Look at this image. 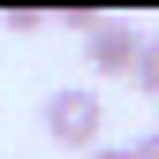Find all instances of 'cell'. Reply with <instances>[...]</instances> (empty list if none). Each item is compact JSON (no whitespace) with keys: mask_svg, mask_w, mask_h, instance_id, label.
Returning a JSON list of instances; mask_svg holds the SVG:
<instances>
[{"mask_svg":"<svg viewBox=\"0 0 159 159\" xmlns=\"http://www.w3.org/2000/svg\"><path fill=\"white\" fill-rule=\"evenodd\" d=\"M98 121H106V98L91 84H61L46 98V136L68 144V152H98Z\"/></svg>","mask_w":159,"mask_h":159,"instance_id":"cell-1","label":"cell"},{"mask_svg":"<svg viewBox=\"0 0 159 159\" xmlns=\"http://www.w3.org/2000/svg\"><path fill=\"white\" fill-rule=\"evenodd\" d=\"M84 53H91V68H98V76H129V84H136V68H144V38H136L129 23L91 30V38H84Z\"/></svg>","mask_w":159,"mask_h":159,"instance_id":"cell-2","label":"cell"},{"mask_svg":"<svg viewBox=\"0 0 159 159\" xmlns=\"http://www.w3.org/2000/svg\"><path fill=\"white\" fill-rule=\"evenodd\" d=\"M0 23H8L15 38H38V30H46V8H8V15H0Z\"/></svg>","mask_w":159,"mask_h":159,"instance_id":"cell-3","label":"cell"},{"mask_svg":"<svg viewBox=\"0 0 159 159\" xmlns=\"http://www.w3.org/2000/svg\"><path fill=\"white\" fill-rule=\"evenodd\" d=\"M91 159H136V144H98Z\"/></svg>","mask_w":159,"mask_h":159,"instance_id":"cell-5","label":"cell"},{"mask_svg":"<svg viewBox=\"0 0 159 159\" xmlns=\"http://www.w3.org/2000/svg\"><path fill=\"white\" fill-rule=\"evenodd\" d=\"M136 159H159V129H152V136H136Z\"/></svg>","mask_w":159,"mask_h":159,"instance_id":"cell-6","label":"cell"},{"mask_svg":"<svg viewBox=\"0 0 159 159\" xmlns=\"http://www.w3.org/2000/svg\"><path fill=\"white\" fill-rule=\"evenodd\" d=\"M136 91L159 98V38H144V68H136Z\"/></svg>","mask_w":159,"mask_h":159,"instance_id":"cell-4","label":"cell"}]
</instances>
